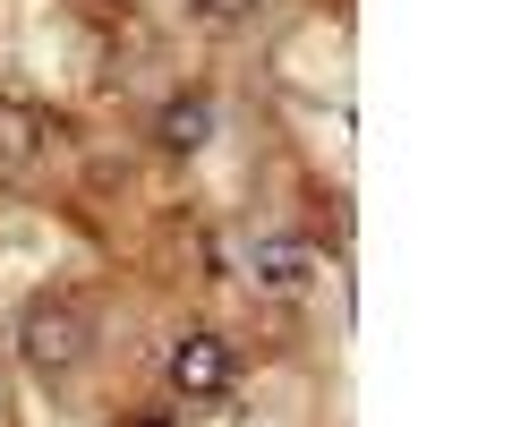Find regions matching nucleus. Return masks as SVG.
I'll return each mask as SVG.
<instances>
[{"label":"nucleus","mask_w":512,"mask_h":427,"mask_svg":"<svg viewBox=\"0 0 512 427\" xmlns=\"http://www.w3.org/2000/svg\"><path fill=\"white\" fill-rule=\"evenodd\" d=\"M18 359L43 376V385L77 376V368L94 359V316H86V299H69V291L26 299V316H18Z\"/></svg>","instance_id":"f257e3e1"},{"label":"nucleus","mask_w":512,"mask_h":427,"mask_svg":"<svg viewBox=\"0 0 512 427\" xmlns=\"http://www.w3.org/2000/svg\"><path fill=\"white\" fill-rule=\"evenodd\" d=\"M163 385L180 393V402H222V393L239 385V351L222 334H171V351H163Z\"/></svg>","instance_id":"f03ea898"},{"label":"nucleus","mask_w":512,"mask_h":427,"mask_svg":"<svg viewBox=\"0 0 512 427\" xmlns=\"http://www.w3.org/2000/svg\"><path fill=\"white\" fill-rule=\"evenodd\" d=\"M239 265H248L256 291H274V299H299V291L316 282V248H308V240H282V231H256Z\"/></svg>","instance_id":"7ed1b4c3"},{"label":"nucleus","mask_w":512,"mask_h":427,"mask_svg":"<svg viewBox=\"0 0 512 427\" xmlns=\"http://www.w3.org/2000/svg\"><path fill=\"white\" fill-rule=\"evenodd\" d=\"M60 120L43 112V103H26V94H0V171H35L43 154H52Z\"/></svg>","instance_id":"20e7f679"},{"label":"nucleus","mask_w":512,"mask_h":427,"mask_svg":"<svg viewBox=\"0 0 512 427\" xmlns=\"http://www.w3.org/2000/svg\"><path fill=\"white\" fill-rule=\"evenodd\" d=\"M205 137H214V103L205 94H171L163 112H154V146L163 154H197Z\"/></svg>","instance_id":"39448f33"},{"label":"nucleus","mask_w":512,"mask_h":427,"mask_svg":"<svg viewBox=\"0 0 512 427\" xmlns=\"http://www.w3.org/2000/svg\"><path fill=\"white\" fill-rule=\"evenodd\" d=\"M197 9H205V18H214V26H231V18H248L256 0H197Z\"/></svg>","instance_id":"423d86ee"},{"label":"nucleus","mask_w":512,"mask_h":427,"mask_svg":"<svg viewBox=\"0 0 512 427\" xmlns=\"http://www.w3.org/2000/svg\"><path fill=\"white\" fill-rule=\"evenodd\" d=\"M120 427H171V410H137V419H120Z\"/></svg>","instance_id":"0eeeda50"},{"label":"nucleus","mask_w":512,"mask_h":427,"mask_svg":"<svg viewBox=\"0 0 512 427\" xmlns=\"http://www.w3.org/2000/svg\"><path fill=\"white\" fill-rule=\"evenodd\" d=\"M0 427H9V393H0Z\"/></svg>","instance_id":"6e6552de"}]
</instances>
